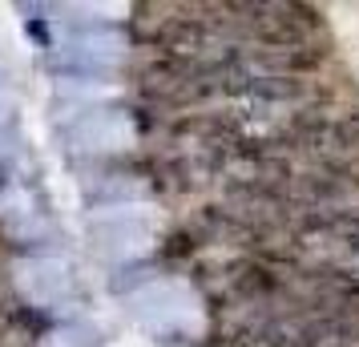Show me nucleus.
<instances>
[{
    "mask_svg": "<svg viewBox=\"0 0 359 347\" xmlns=\"http://www.w3.org/2000/svg\"><path fill=\"white\" fill-rule=\"evenodd\" d=\"M93 234H97L101 250H109L117 259H133V254H142L149 247L154 218H149L146 206H109V210L97 215Z\"/></svg>",
    "mask_w": 359,
    "mask_h": 347,
    "instance_id": "nucleus-2",
    "label": "nucleus"
},
{
    "mask_svg": "<svg viewBox=\"0 0 359 347\" xmlns=\"http://www.w3.org/2000/svg\"><path fill=\"white\" fill-rule=\"evenodd\" d=\"M130 311L146 323L149 331H198L202 327V303L198 295L178 279H149L130 295Z\"/></svg>",
    "mask_w": 359,
    "mask_h": 347,
    "instance_id": "nucleus-1",
    "label": "nucleus"
},
{
    "mask_svg": "<svg viewBox=\"0 0 359 347\" xmlns=\"http://www.w3.org/2000/svg\"><path fill=\"white\" fill-rule=\"evenodd\" d=\"M73 142L81 149H126L133 142V121L117 109H93L73 125Z\"/></svg>",
    "mask_w": 359,
    "mask_h": 347,
    "instance_id": "nucleus-4",
    "label": "nucleus"
},
{
    "mask_svg": "<svg viewBox=\"0 0 359 347\" xmlns=\"http://www.w3.org/2000/svg\"><path fill=\"white\" fill-rule=\"evenodd\" d=\"M20 291L41 307H61L73 299V275L57 259H29L20 263Z\"/></svg>",
    "mask_w": 359,
    "mask_h": 347,
    "instance_id": "nucleus-3",
    "label": "nucleus"
}]
</instances>
